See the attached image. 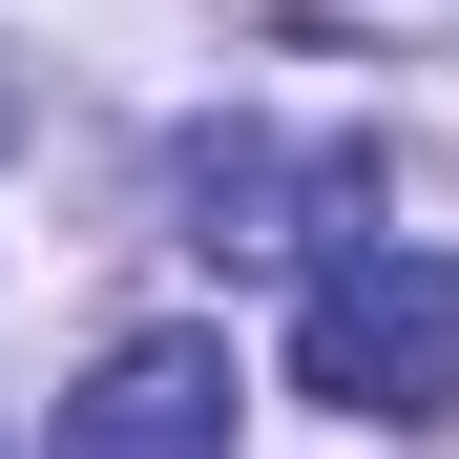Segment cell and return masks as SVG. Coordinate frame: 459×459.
<instances>
[{
    "instance_id": "6da1fadb",
    "label": "cell",
    "mask_w": 459,
    "mask_h": 459,
    "mask_svg": "<svg viewBox=\"0 0 459 459\" xmlns=\"http://www.w3.org/2000/svg\"><path fill=\"white\" fill-rule=\"evenodd\" d=\"M292 397H334V418H459V251H418V230L314 251V292H292Z\"/></svg>"
},
{
    "instance_id": "7a4b0ae2",
    "label": "cell",
    "mask_w": 459,
    "mask_h": 459,
    "mask_svg": "<svg viewBox=\"0 0 459 459\" xmlns=\"http://www.w3.org/2000/svg\"><path fill=\"white\" fill-rule=\"evenodd\" d=\"M230 334H126L84 397H63V459H230Z\"/></svg>"
}]
</instances>
